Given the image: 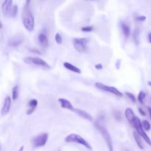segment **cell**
Instances as JSON below:
<instances>
[{
  "label": "cell",
  "instance_id": "obj_28",
  "mask_svg": "<svg viewBox=\"0 0 151 151\" xmlns=\"http://www.w3.org/2000/svg\"><path fill=\"white\" fill-rule=\"evenodd\" d=\"M136 19H137L138 22H142L146 20V17L145 16H137V17H136Z\"/></svg>",
  "mask_w": 151,
  "mask_h": 151
},
{
  "label": "cell",
  "instance_id": "obj_23",
  "mask_svg": "<svg viewBox=\"0 0 151 151\" xmlns=\"http://www.w3.org/2000/svg\"><path fill=\"white\" fill-rule=\"evenodd\" d=\"M125 95L127 96V97H128V99H130V100H131L132 103H137V99L136 98L135 95H134V94H132V93H131V92H125Z\"/></svg>",
  "mask_w": 151,
  "mask_h": 151
},
{
  "label": "cell",
  "instance_id": "obj_12",
  "mask_svg": "<svg viewBox=\"0 0 151 151\" xmlns=\"http://www.w3.org/2000/svg\"><path fill=\"white\" fill-rule=\"evenodd\" d=\"M125 116L128 122L131 124V126H133L134 123V119H135L136 117V115L133 109H131V108H127L125 111Z\"/></svg>",
  "mask_w": 151,
  "mask_h": 151
},
{
  "label": "cell",
  "instance_id": "obj_14",
  "mask_svg": "<svg viewBox=\"0 0 151 151\" xmlns=\"http://www.w3.org/2000/svg\"><path fill=\"white\" fill-rule=\"evenodd\" d=\"M38 40L39 44L43 47V48H47L49 46V40L48 37L44 32H41L40 34H38Z\"/></svg>",
  "mask_w": 151,
  "mask_h": 151
},
{
  "label": "cell",
  "instance_id": "obj_36",
  "mask_svg": "<svg viewBox=\"0 0 151 151\" xmlns=\"http://www.w3.org/2000/svg\"><path fill=\"white\" fill-rule=\"evenodd\" d=\"M24 146H22V147H21L19 149V150H18V151H24Z\"/></svg>",
  "mask_w": 151,
  "mask_h": 151
},
{
  "label": "cell",
  "instance_id": "obj_1",
  "mask_svg": "<svg viewBox=\"0 0 151 151\" xmlns=\"http://www.w3.org/2000/svg\"><path fill=\"white\" fill-rule=\"evenodd\" d=\"M22 23L28 32H32L35 27V19L32 13L25 7L22 13Z\"/></svg>",
  "mask_w": 151,
  "mask_h": 151
},
{
  "label": "cell",
  "instance_id": "obj_7",
  "mask_svg": "<svg viewBox=\"0 0 151 151\" xmlns=\"http://www.w3.org/2000/svg\"><path fill=\"white\" fill-rule=\"evenodd\" d=\"M88 43V39L86 38H77L73 39L74 48L78 52H85L87 50V44Z\"/></svg>",
  "mask_w": 151,
  "mask_h": 151
},
{
  "label": "cell",
  "instance_id": "obj_33",
  "mask_svg": "<svg viewBox=\"0 0 151 151\" xmlns=\"http://www.w3.org/2000/svg\"><path fill=\"white\" fill-rule=\"evenodd\" d=\"M147 40H148V42L151 44V32L148 34V36H147Z\"/></svg>",
  "mask_w": 151,
  "mask_h": 151
},
{
  "label": "cell",
  "instance_id": "obj_11",
  "mask_svg": "<svg viewBox=\"0 0 151 151\" xmlns=\"http://www.w3.org/2000/svg\"><path fill=\"white\" fill-rule=\"evenodd\" d=\"M58 101L60 103V107L63 108V109H67V110L71 111H74V110H75L73 105H72V103H71V102L69 101L67 99L58 98Z\"/></svg>",
  "mask_w": 151,
  "mask_h": 151
},
{
  "label": "cell",
  "instance_id": "obj_2",
  "mask_svg": "<svg viewBox=\"0 0 151 151\" xmlns=\"http://www.w3.org/2000/svg\"><path fill=\"white\" fill-rule=\"evenodd\" d=\"M64 141L67 143H77V144H79L81 145H83V147H85L86 148L88 149V150H92V147H91V145L88 143V141L85 139L84 138H83L81 135L77 134H71L69 135H68L67 137L65 138Z\"/></svg>",
  "mask_w": 151,
  "mask_h": 151
},
{
  "label": "cell",
  "instance_id": "obj_30",
  "mask_svg": "<svg viewBox=\"0 0 151 151\" xmlns=\"http://www.w3.org/2000/svg\"><path fill=\"white\" fill-rule=\"evenodd\" d=\"M139 111L140 114H141L142 116H146V112L145 111L143 110V109H142L141 107L139 108Z\"/></svg>",
  "mask_w": 151,
  "mask_h": 151
},
{
  "label": "cell",
  "instance_id": "obj_13",
  "mask_svg": "<svg viewBox=\"0 0 151 151\" xmlns=\"http://www.w3.org/2000/svg\"><path fill=\"white\" fill-rule=\"evenodd\" d=\"M74 112L76 113L78 116H80L81 117L83 118V119H86V120L89 121V122H91L93 121V117L90 114H88V112H86V111L82 110V109H75L74 110Z\"/></svg>",
  "mask_w": 151,
  "mask_h": 151
},
{
  "label": "cell",
  "instance_id": "obj_15",
  "mask_svg": "<svg viewBox=\"0 0 151 151\" xmlns=\"http://www.w3.org/2000/svg\"><path fill=\"white\" fill-rule=\"evenodd\" d=\"M38 102L36 99H32L29 100V103H28V106H29V109L27 111V115H30L35 111L36 109L37 106H38Z\"/></svg>",
  "mask_w": 151,
  "mask_h": 151
},
{
  "label": "cell",
  "instance_id": "obj_10",
  "mask_svg": "<svg viewBox=\"0 0 151 151\" xmlns=\"http://www.w3.org/2000/svg\"><path fill=\"white\" fill-rule=\"evenodd\" d=\"M11 97H9V96L6 97L5 99H4L2 109H1V115L2 116H6L7 114H8L10 111V109H11Z\"/></svg>",
  "mask_w": 151,
  "mask_h": 151
},
{
  "label": "cell",
  "instance_id": "obj_29",
  "mask_svg": "<svg viewBox=\"0 0 151 151\" xmlns=\"http://www.w3.org/2000/svg\"><path fill=\"white\" fill-rule=\"evenodd\" d=\"M114 117L115 119H117V120H120L121 119V114L119 111H115L114 112Z\"/></svg>",
  "mask_w": 151,
  "mask_h": 151
},
{
  "label": "cell",
  "instance_id": "obj_37",
  "mask_svg": "<svg viewBox=\"0 0 151 151\" xmlns=\"http://www.w3.org/2000/svg\"><path fill=\"white\" fill-rule=\"evenodd\" d=\"M148 83V85L151 87V81H148V83Z\"/></svg>",
  "mask_w": 151,
  "mask_h": 151
},
{
  "label": "cell",
  "instance_id": "obj_3",
  "mask_svg": "<svg viewBox=\"0 0 151 151\" xmlns=\"http://www.w3.org/2000/svg\"><path fill=\"white\" fill-rule=\"evenodd\" d=\"M95 127L97 129V131L101 134L102 137L104 139L105 142H106V145L108 146V148H109V151H114V145L113 142H112V139L111 137L110 134H109V131L103 126V125H101L99 122H96L95 123Z\"/></svg>",
  "mask_w": 151,
  "mask_h": 151
},
{
  "label": "cell",
  "instance_id": "obj_16",
  "mask_svg": "<svg viewBox=\"0 0 151 151\" xmlns=\"http://www.w3.org/2000/svg\"><path fill=\"white\" fill-rule=\"evenodd\" d=\"M63 66H64L67 70L71 71V72H75V73H77V74L81 73V70L80 68L74 66L73 64L69 63V62H64V63H63Z\"/></svg>",
  "mask_w": 151,
  "mask_h": 151
},
{
  "label": "cell",
  "instance_id": "obj_34",
  "mask_svg": "<svg viewBox=\"0 0 151 151\" xmlns=\"http://www.w3.org/2000/svg\"><path fill=\"white\" fill-rule=\"evenodd\" d=\"M30 1H31V0H26V5H25V7H27L28 5L29 4V3H30Z\"/></svg>",
  "mask_w": 151,
  "mask_h": 151
},
{
  "label": "cell",
  "instance_id": "obj_19",
  "mask_svg": "<svg viewBox=\"0 0 151 151\" xmlns=\"http://www.w3.org/2000/svg\"><path fill=\"white\" fill-rule=\"evenodd\" d=\"M134 139H135V142H136V143H137V146L139 147V148L141 149V150H144L145 146H144V144H143L142 141L141 137H140L139 134L137 132H136V131H134Z\"/></svg>",
  "mask_w": 151,
  "mask_h": 151
},
{
  "label": "cell",
  "instance_id": "obj_24",
  "mask_svg": "<svg viewBox=\"0 0 151 151\" xmlns=\"http://www.w3.org/2000/svg\"><path fill=\"white\" fill-rule=\"evenodd\" d=\"M142 127L143 128H144L145 131H150V128H151V125H150V123L148 122L147 120H143L142 122Z\"/></svg>",
  "mask_w": 151,
  "mask_h": 151
},
{
  "label": "cell",
  "instance_id": "obj_21",
  "mask_svg": "<svg viewBox=\"0 0 151 151\" xmlns=\"http://www.w3.org/2000/svg\"><path fill=\"white\" fill-rule=\"evenodd\" d=\"M19 88L18 86H15L12 90V99L13 100H16L19 98Z\"/></svg>",
  "mask_w": 151,
  "mask_h": 151
},
{
  "label": "cell",
  "instance_id": "obj_38",
  "mask_svg": "<svg viewBox=\"0 0 151 151\" xmlns=\"http://www.w3.org/2000/svg\"><path fill=\"white\" fill-rule=\"evenodd\" d=\"M150 100H151V97H150Z\"/></svg>",
  "mask_w": 151,
  "mask_h": 151
},
{
  "label": "cell",
  "instance_id": "obj_20",
  "mask_svg": "<svg viewBox=\"0 0 151 151\" xmlns=\"http://www.w3.org/2000/svg\"><path fill=\"white\" fill-rule=\"evenodd\" d=\"M140 29L139 28H136L135 30L133 33V39H134V43L137 46L139 45L140 42Z\"/></svg>",
  "mask_w": 151,
  "mask_h": 151
},
{
  "label": "cell",
  "instance_id": "obj_5",
  "mask_svg": "<svg viewBox=\"0 0 151 151\" xmlns=\"http://www.w3.org/2000/svg\"><path fill=\"white\" fill-rule=\"evenodd\" d=\"M24 62L27 64L41 66V67H44L47 69H51V66H50V64L47 62L43 60L42 58H40L38 57H26L24 58Z\"/></svg>",
  "mask_w": 151,
  "mask_h": 151
},
{
  "label": "cell",
  "instance_id": "obj_6",
  "mask_svg": "<svg viewBox=\"0 0 151 151\" xmlns=\"http://www.w3.org/2000/svg\"><path fill=\"white\" fill-rule=\"evenodd\" d=\"M96 88H98V89L101 90V91H105V92H109L110 94H114V95L118 97H123V94L119 90H118L117 88H115L114 86H110L105 85V84L102 83L100 82H97L95 83Z\"/></svg>",
  "mask_w": 151,
  "mask_h": 151
},
{
  "label": "cell",
  "instance_id": "obj_9",
  "mask_svg": "<svg viewBox=\"0 0 151 151\" xmlns=\"http://www.w3.org/2000/svg\"><path fill=\"white\" fill-rule=\"evenodd\" d=\"M13 7V0H4L1 5V11L4 17L10 16Z\"/></svg>",
  "mask_w": 151,
  "mask_h": 151
},
{
  "label": "cell",
  "instance_id": "obj_31",
  "mask_svg": "<svg viewBox=\"0 0 151 151\" xmlns=\"http://www.w3.org/2000/svg\"><path fill=\"white\" fill-rule=\"evenodd\" d=\"M103 66L101 63H97V64L95 65V69H97V70H100V69H103Z\"/></svg>",
  "mask_w": 151,
  "mask_h": 151
},
{
  "label": "cell",
  "instance_id": "obj_25",
  "mask_svg": "<svg viewBox=\"0 0 151 151\" xmlns=\"http://www.w3.org/2000/svg\"><path fill=\"white\" fill-rule=\"evenodd\" d=\"M18 10H19V7H18L17 5H13V9H12V11H11V15H10V16L13 18H15L16 16V15H17L18 13Z\"/></svg>",
  "mask_w": 151,
  "mask_h": 151
},
{
  "label": "cell",
  "instance_id": "obj_17",
  "mask_svg": "<svg viewBox=\"0 0 151 151\" xmlns=\"http://www.w3.org/2000/svg\"><path fill=\"white\" fill-rule=\"evenodd\" d=\"M120 27L122 33H123L124 35V37L127 39V38L129 37L130 34H131V28H130V27L128 26L126 23H125V22H121Z\"/></svg>",
  "mask_w": 151,
  "mask_h": 151
},
{
  "label": "cell",
  "instance_id": "obj_32",
  "mask_svg": "<svg viewBox=\"0 0 151 151\" xmlns=\"http://www.w3.org/2000/svg\"><path fill=\"white\" fill-rule=\"evenodd\" d=\"M32 50V52L33 53H38V54H41V53H40V52L39 51H38V50H36V49H32V50Z\"/></svg>",
  "mask_w": 151,
  "mask_h": 151
},
{
  "label": "cell",
  "instance_id": "obj_4",
  "mask_svg": "<svg viewBox=\"0 0 151 151\" xmlns=\"http://www.w3.org/2000/svg\"><path fill=\"white\" fill-rule=\"evenodd\" d=\"M133 127L136 129V131L140 135V137H142L143 139L145 141V142L147 143L148 145H150L151 147V139L150 137L147 136V134H146L145 131L144 130L142 127V121L140 120L138 116H136L135 119H134V123L133 125Z\"/></svg>",
  "mask_w": 151,
  "mask_h": 151
},
{
  "label": "cell",
  "instance_id": "obj_18",
  "mask_svg": "<svg viewBox=\"0 0 151 151\" xmlns=\"http://www.w3.org/2000/svg\"><path fill=\"white\" fill-rule=\"evenodd\" d=\"M22 43V39L19 37H13V38H10L8 41V45L10 47H19L21 44Z\"/></svg>",
  "mask_w": 151,
  "mask_h": 151
},
{
  "label": "cell",
  "instance_id": "obj_26",
  "mask_svg": "<svg viewBox=\"0 0 151 151\" xmlns=\"http://www.w3.org/2000/svg\"><path fill=\"white\" fill-rule=\"evenodd\" d=\"M55 40L56 43L58 44H62V42H63V38H62L61 35H60V33H58V32L55 34Z\"/></svg>",
  "mask_w": 151,
  "mask_h": 151
},
{
  "label": "cell",
  "instance_id": "obj_22",
  "mask_svg": "<svg viewBox=\"0 0 151 151\" xmlns=\"http://www.w3.org/2000/svg\"><path fill=\"white\" fill-rule=\"evenodd\" d=\"M145 97H146L145 92L143 91H139V93L137 100H138V101L140 103L143 104V103H144V100H145Z\"/></svg>",
  "mask_w": 151,
  "mask_h": 151
},
{
  "label": "cell",
  "instance_id": "obj_35",
  "mask_svg": "<svg viewBox=\"0 0 151 151\" xmlns=\"http://www.w3.org/2000/svg\"><path fill=\"white\" fill-rule=\"evenodd\" d=\"M147 111H148V113H149V114H150V116L151 118V108L150 107L147 108Z\"/></svg>",
  "mask_w": 151,
  "mask_h": 151
},
{
  "label": "cell",
  "instance_id": "obj_27",
  "mask_svg": "<svg viewBox=\"0 0 151 151\" xmlns=\"http://www.w3.org/2000/svg\"><path fill=\"white\" fill-rule=\"evenodd\" d=\"M93 29H94L93 26H86V27H83L81 28V31H83V32H91V31H93Z\"/></svg>",
  "mask_w": 151,
  "mask_h": 151
},
{
  "label": "cell",
  "instance_id": "obj_8",
  "mask_svg": "<svg viewBox=\"0 0 151 151\" xmlns=\"http://www.w3.org/2000/svg\"><path fill=\"white\" fill-rule=\"evenodd\" d=\"M49 139V134L42 133L34 137L32 139V145L34 147H41L46 145Z\"/></svg>",
  "mask_w": 151,
  "mask_h": 151
}]
</instances>
